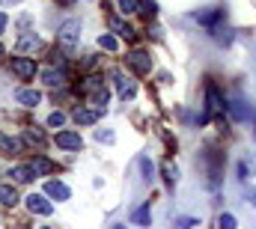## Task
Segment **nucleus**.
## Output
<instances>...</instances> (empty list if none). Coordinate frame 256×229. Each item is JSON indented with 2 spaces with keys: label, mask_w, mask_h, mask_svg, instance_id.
Returning a JSON list of instances; mask_svg holds the SVG:
<instances>
[{
  "label": "nucleus",
  "mask_w": 256,
  "mask_h": 229,
  "mask_svg": "<svg viewBox=\"0 0 256 229\" xmlns=\"http://www.w3.org/2000/svg\"><path fill=\"white\" fill-rule=\"evenodd\" d=\"M230 110V104H226V98L218 92V86L214 84H206V116L202 119H208V116H224Z\"/></svg>",
  "instance_id": "nucleus-1"
},
{
  "label": "nucleus",
  "mask_w": 256,
  "mask_h": 229,
  "mask_svg": "<svg viewBox=\"0 0 256 229\" xmlns=\"http://www.w3.org/2000/svg\"><path fill=\"white\" fill-rule=\"evenodd\" d=\"M57 39L63 42L66 48H74L78 42H80V21L78 18H68L60 24V30H57Z\"/></svg>",
  "instance_id": "nucleus-2"
},
{
  "label": "nucleus",
  "mask_w": 256,
  "mask_h": 229,
  "mask_svg": "<svg viewBox=\"0 0 256 229\" xmlns=\"http://www.w3.org/2000/svg\"><path fill=\"white\" fill-rule=\"evenodd\" d=\"M84 92L92 96V104H98V108L108 104V86H104L102 78H86V80H84Z\"/></svg>",
  "instance_id": "nucleus-3"
},
{
  "label": "nucleus",
  "mask_w": 256,
  "mask_h": 229,
  "mask_svg": "<svg viewBox=\"0 0 256 229\" xmlns=\"http://www.w3.org/2000/svg\"><path fill=\"white\" fill-rule=\"evenodd\" d=\"M9 68H12L18 78H24V80H30V78L39 72V68H36V62H33V60H27V57H15L12 62H9Z\"/></svg>",
  "instance_id": "nucleus-4"
},
{
  "label": "nucleus",
  "mask_w": 256,
  "mask_h": 229,
  "mask_svg": "<svg viewBox=\"0 0 256 229\" xmlns=\"http://www.w3.org/2000/svg\"><path fill=\"white\" fill-rule=\"evenodd\" d=\"M128 66H131L134 72L146 74V72H152V57H149L146 51H131V54H128Z\"/></svg>",
  "instance_id": "nucleus-5"
},
{
  "label": "nucleus",
  "mask_w": 256,
  "mask_h": 229,
  "mask_svg": "<svg viewBox=\"0 0 256 229\" xmlns=\"http://www.w3.org/2000/svg\"><path fill=\"white\" fill-rule=\"evenodd\" d=\"M206 161H208V178H212V184H218L220 182V167H224V155H218L214 149H208Z\"/></svg>",
  "instance_id": "nucleus-6"
},
{
  "label": "nucleus",
  "mask_w": 256,
  "mask_h": 229,
  "mask_svg": "<svg viewBox=\"0 0 256 229\" xmlns=\"http://www.w3.org/2000/svg\"><path fill=\"white\" fill-rule=\"evenodd\" d=\"M27 208H30L33 214H51V202H48L42 194H30V196H27Z\"/></svg>",
  "instance_id": "nucleus-7"
},
{
  "label": "nucleus",
  "mask_w": 256,
  "mask_h": 229,
  "mask_svg": "<svg viewBox=\"0 0 256 229\" xmlns=\"http://www.w3.org/2000/svg\"><path fill=\"white\" fill-rule=\"evenodd\" d=\"M108 27H110V33H116V36H122V39H134V27H131L128 21H122V18H116V15H110Z\"/></svg>",
  "instance_id": "nucleus-8"
},
{
  "label": "nucleus",
  "mask_w": 256,
  "mask_h": 229,
  "mask_svg": "<svg viewBox=\"0 0 256 229\" xmlns=\"http://www.w3.org/2000/svg\"><path fill=\"white\" fill-rule=\"evenodd\" d=\"M15 98H18L24 108H36V104L42 102V92H39V90H30V86H24V90H18V92H15Z\"/></svg>",
  "instance_id": "nucleus-9"
},
{
  "label": "nucleus",
  "mask_w": 256,
  "mask_h": 229,
  "mask_svg": "<svg viewBox=\"0 0 256 229\" xmlns=\"http://www.w3.org/2000/svg\"><path fill=\"white\" fill-rule=\"evenodd\" d=\"M57 146H60V149H80L84 140H80V134H74V131H60V134H57Z\"/></svg>",
  "instance_id": "nucleus-10"
},
{
  "label": "nucleus",
  "mask_w": 256,
  "mask_h": 229,
  "mask_svg": "<svg viewBox=\"0 0 256 229\" xmlns=\"http://www.w3.org/2000/svg\"><path fill=\"white\" fill-rule=\"evenodd\" d=\"M45 194H48V196H54V200H60V202L72 196V190L66 188L63 182H48V184H45Z\"/></svg>",
  "instance_id": "nucleus-11"
},
{
  "label": "nucleus",
  "mask_w": 256,
  "mask_h": 229,
  "mask_svg": "<svg viewBox=\"0 0 256 229\" xmlns=\"http://www.w3.org/2000/svg\"><path fill=\"white\" fill-rule=\"evenodd\" d=\"M30 167L36 176H48V172H54V161H48V158H42V155H36L33 161H30Z\"/></svg>",
  "instance_id": "nucleus-12"
},
{
  "label": "nucleus",
  "mask_w": 256,
  "mask_h": 229,
  "mask_svg": "<svg viewBox=\"0 0 256 229\" xmlns=\"http://www.w3.org/2000/svg\"><path fill=\"white\" fill-rule=\"evenodd\" d=\"M114 78H116V90H120V96H122V98H131V96H134V92H137V86H134V84H131V80H128L126 74H114Z\"/></svg>",
  "instance_id": "nucleus-13"
},
{
  "label": "nucleus",
  "mask_w": 256,
  "mask_h": 229,
  "mask_svg": "<svg viewBox=\"0 0 256 229\" xmlns=\"http://www.w3.org/2000/svg\"><path fill=\"white\" fill-rule=\"evenodd\" d=\"M42 80H45L48 86H63L66 74L60 72V68H45V72H42Z\"/></svg>",
  "instance_id": "nucleus-14"
},
{
  "label": "nucleus",
  "mask_w": 256,
  "mask_h": 229,
  "mask_svg": "<svg viewBox=\"0 0 256 229\" xmlns=\"http://www.w3.org/2000/svg\"><path fill=\"white\" fill-rule=\"evenodd\" d=\"M98 116H102V110H74V122L78 125H92V122H98Z\"/></svg>",
  "instance_id": "nucleus-15"
},
{
  "label": "nucleus",
  "mask_w": 256,
  "mask_h": 229,
  "mask_svg": "<svg viewBox=\"0 0 256 229\" xmlns=\"http://www.w3.org/2000/svg\"><path fill=\"white\" fill-rule=\"evenodd\" d=\"M0 152H9V155L21 152V140H15V137H6V134L0 131Z\"/></svg>",
  "instance_id": "nucleus-16"
},
{
  "label": "nucleus",
  "mask_w": 256,
  "mask_h": 229,
  "mask_svg": "<svg viewBox=\"0 0 256 229\" xmlns=\"http://www.w3.org/2000/svg\"><path fill=\"white\" fill-rule=\"evenodd\" d=\"M18 202V194L12 184H0V206H15Z\"/></svg>",
  "instance_id": "nucleus-17"
},
{
  "label": "nucleus",
  "mask_w": 256,
  "mask_h": 229,
  "mask_svg": "<svg viewBox=\"0 0 256 229\" xmlns=\"http://www.w3.org/2000/svg\"><path fill=\"white\" fill-rule=\"evenodd\" d=\"M9 176H12L15 182H30L36 172H33V167H30V164H21V167H12V172H9Z\"/></svg>",
  "instance_id": "nucleus-18"
},
{
  "label": "nucleus",
  "mask_w": 256,
  "mask_h": 229,
  "mask_svg": "<svg viewBox=\"0 0 256 229\" xmlns=\"http://www.w3.org/2000/svg\"><path fill=\"white\" fill-rule=\"evenodd\" d=\"M131 224H137V226H149V206L134 208V212H131Z\"/></svg>",
  "instance_id": "nucleus-19"
},
{
  "label": "nucleus",
  "mask_w": 256,
  "mask_h": 229,
  "mask_svg": "<svg viewBox=\"0 0 256 229\" xmlns=\"http://www.w3.org/2000/svg\"><path fill=\"white\" fill-rule=\"evenodd\" d=\"M161 172H164V182H167V184H176V178H179V170L173 167V161H164V164H161Z\"/></svg>",
  "instance_id": "nucleus-20"
},
{
  "label": "nucleus",
  "mask_w": 256,
  "mask_h": 229,
  "mask_svg": "<svg viewBox=\"0 0 256 229\" xmlns=\"http://www.w3.org/2000/svg\"><path fill=\"white\" fill-rule=\"evenodd\" d=\"M39 45H42V42H39V36H30V33L18 39V51H30V48H39Z\"/></svg>",
  "instance_id": "nucleus-21"
},
{
  "label": "nucleus",
  "mask_w": 256,
  "mask_h": 229,
  "mask_svg": "<svg viewBox=\"0 0 256 229\" xmlns=\"http://www.w3.org/2000/svg\"><path fill=\"white\" fill-rule=\"evenodd\" d=\"M24 143H36V146H42V143H45V134H42L39 128H27V131H24Z\"/></svg>",
  "instance_id": "nucleus-22"
},
{
  "label": "nucleus",
  "mask_w": 256,
  "mask_h": 229,
  "mask_svg": "<svg viewBox=\"0 0 256 229\" xmlns=\"http://www.w3.org/2000/svg\"><path fill=\"white\" fill-rule=\"evenodd\" d=\"M98 45H102L104 51H116V48H120V42H116V36H110V33H104V36H98Z\"/></svg>",
  "instance_id": "nucleus-23"
},
{
  "label": "nucleus",
  "mask_w": 256,
  "mask_h": 229,
  "mask_svg": "<svg viewBox=\"0 0 256 229\" xmlns=\"http://www.w3.org/2000/svg\"><path fill=\"white\" fill-rule=\"evenodd\" d=\"M137 12H143V15H155V12H158V3H155V0H140V3H137Z\"/></svg>",
  "instance_id": "nucleus-24"
},
{
  "label": "nucleus",
  "mask_w": 256,
  "mask_h": 229,
  "mask_svg": "<svg viewBox=\"0 0 256 229\" xmlns=\"http://www.w3.org/2000/svg\"><path fill=\"white\" fill-rule=\"evenodd\" d=\"M140 170H143V178H146V182H152V161H149V158H146V155H143V158H140Z\"/></svg>",
  "instance_id": "nucleus-25"
},
{
  "label": "nucleus",
  "mask_w": 256,
  "mask_h": 229,
  "mask_svg": "<svg viewBox=\"0 0 256 229\" xmlns=\"http://www.w3.org/2000/svg\"><path fill=\"white\" fill-rule=\"evenodd\" d=\"M116 3H120V12H137V3H140V0H116Z\"/></svg>",
  "instance_id": "nucleus-26"
},
{
  "label": "nucleus",
  "mask_w": 256,
  "mask_h": 229,
  "mask_svg": "<svg viewBox=\"0 0 256 229\" xmlns=\"http://www.w3.org/2000/svg\"><path fill=\"white\" fill-rule=\"evenodd\" d=\"M63 122H66V114H60V110H54V114L48 116V125H51V128H60Z\"/></svg>",
  "instance_id": "nucleus-27"
},
{
  "label": "nucleus",
  "mask_w": 256,
  "mask_h": 229,
  "mask_svg": "<svg viewBox=\"0 0 256 229\" xmlns=\"http://www.w3.org/2000/svg\"><path fill=\"white\" fill-rule=\"evenodd\" d=\"M218 226H220V229H236V218H232V214H220Z\"/></svg>",
  "instance_id": "nucleus-28"
},
{
  "label": "nucleus",
  "mask_w": 256,
  "mask_h": 229,
  "mask_svg": "<svg viewBox=\"0 0 256 229\" xmlns=\"http://www.w3.org/2000/svg\"><path fill=\"white\" fill-rule=\"evenodd\" d=\"M96 137H98L102 143H114V131H96Z\"/></svg>",
  "instance_id": "nucleus-29"
},
{
  "label": "nucleus",
  "mask_w": 256,
  "mask_h": 229,
  "mask_svg": "<svg viewBox=\"0 0 256 229\" xmlns=\"http://www.w3.org/2000/svg\"><path fill=\"white\" fill-rule=\"evenodd\" d=\"M196 220H191V218H185V220H179V229H191Z\"/></svg>",
  "instance_id": "nucleus-30"
},
{
  "label": "nucleus",
  "mask_w": 256,
  "mask_h": 229,
  "mask_svg": "<svg viewBox=\"0 0 256 229\" xmlns=\"http://www.w3.org/2000/svg\"><path fill=\"white\" fill-rule=\"evenodd\" d=\"M6 24H9V18H6V12H0V33L6 30Z\"/></svg>",
  "instance_id": "nucleus-31"
},
{
  "label": "nucleus",
  "mask_w": 256,
  "mask_h": 229,
  "mask_svg": "<svg viewBox=\"0 0 256 229\" xmlns=\"http://www.w3.org/2000/svg\"><path fill=\"white\" fill-rule=\"evenodd\" d=\"M250 202H254V208H256V190H250Z\"/></svg>",
  "instance_id": "nucleus-32"
},
{
  "label": "nucleus",
  "mask_w": 256,
  "mask_h": 229,
  "mask_svg": "<svg viewBox=\"0 0 256 229\" xmlns=\"http://www.w3.org/2000/svg\"><path fill=\"white\" fill-rule=\"evenodd\" d=\"M0 3H18V0H0Z\"/></svg>",
  "instance_id": "nucleus-33"
},
{
  "label": "nucleus",
  "mask_w": 256,
  "mask_h": 229,
  "mask_svg": "<svg viewBox=\"0 0 256 229\" xmlns=\"http://www.w3.org/2000/svg\"><path fill=\"white\" fill-rule=\"evenodd\" d=\"M0 57H3V45H0Z\"/></svg>",
  "instance_id": "nucleus-34"
},
{
  "label": "nucleus",
  "mask_w": 256,
  "mask_h": 229,
  "mask_svg": "<svg viewBox=\"0 0 256 229\" xmlns=\"http://www.w3.org/2000/svg\"><path fill=\"white\" fill-rule=\"evenodd\" d=\"M114 229H126V226H114Z\"/></svg>",
  "instance_id": "nucleus-35"
},
{
  "label": "nucleus",
  "mask_w": 256,
  "mask_h": 229,
  "mask_svg": "<svg viewBox=\"0 0 256 229\" xmlns=\"http://www.w3.org/2000/svg\"><path fill=\"white\" fill-rule=\"evenodd\" d=\"M42 229H51V226H42Z\"/></svg>",
  "instance_id": "nucleus-36"
}]
</instances>
